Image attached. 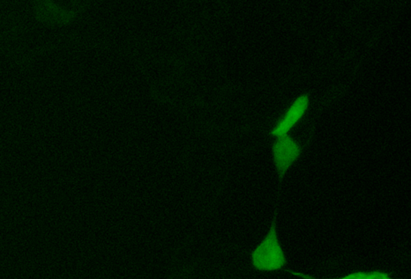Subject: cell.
I'll return each mask as SVG.
<instances>
[{"label": "cell", "mask_w": 411, "mask_h": 279, "mask_svg": "<svg viewBox=\"0 0 411 279\" xmlns=\"http://www.w3.org/2000/svg\"><path fill=\"white\" fill-rule=\"evenodd\" d=\"M254 268L259 271H274L286 265V258L279 243L275 220L272 223L268 235L251 254Z\"/></svg>", "instance_id": "1"}, {"label": "cell", "mask_w": 411, "mask_h": 279, "mask_svg": "<svg viewBox=\"0 0 411 279\" xmlns=\"http://www.w3.org/2000/svg\"><path fill=\"white\" fill-rule=\"evenodd\" d=\"M274 161L279 177L283 179L290 165L299 157V146L287 134L278 137L273 146Z\"/></svg>", "instance_id": "2"}, {"label": "cell", "mask_w": 411, "mask_h": 279, "mask_svg": "<svg viewBox=\"0 0 411 279\" xmlns=\"http://www.w3.org/2000/svg\"><path fill=\"white\" fill-rule=\"evenodd\" d=\"M308 107V97L306 96L297 98L295 103L292 104L290 109L288 110L286 116H284L283 120L279 122L275 130L272 131V135L274 136H283L287 134L288 131L294 127L305 114L306 109Z\"/></svg>", "instance_id": "3"}, {"label": "cell", "mask_w": 411, "mask_h": 279, "mask_svg": "<svg viewBox=\"0 0 411 279\" xmlns=\"http://www.w3.org/2000/svg\"><path fill=\"white\" fill-rule=\"evenodd\" d=\"M345 279H386L388 278V276L386 274H382V273L373 272L371 274H364V273H356L347 276V277L343 278Z\"/></svg>", "instance_id": "4"}]
</instances>
